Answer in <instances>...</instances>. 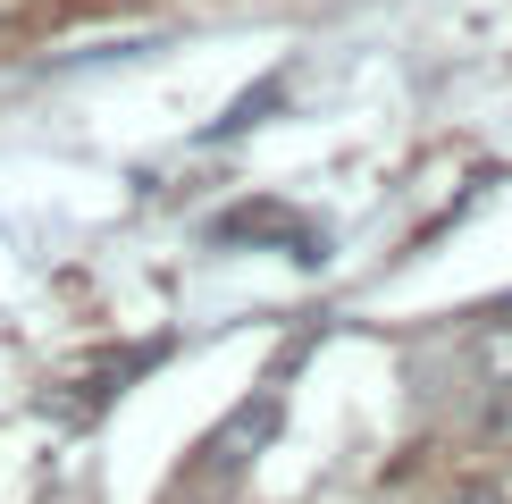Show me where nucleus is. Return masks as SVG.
Segmentation results:
<instances>
[{
  "label": "nucleus",
  "instance_id": "nucleus-1",
  "mask_svg": "<svg viewBox=\"0 0 512 504\" xmlns=\"http://www.w3.org/2000/svg\"><path fill=\"white\" fill-rule=\"evenodd\" d=\"M210 244H303V261H328L319 236L286 202H244V210H227V219H210Z\"/></svg>",
  "mask_w": 512,
  "mask_h": 504
},
{
  "label": "nucleus",
  "instance_id": "nucleus-2",
  "mask_svg": "<svg viewBox=\"0 0 512 504\" xmlns=\"http://www.w3.org/2000/svg\"><path fill=\"white\" fill-rule=\"evenodd\" d=\"M269 429H277V387H261V395H252V404H244L236 420H227V429H219V437H210V446H202V454H210V462H219V471H236V462H244L252 446H261V437H269Z\"/></svg>",
  "mask_w": 512,
  "mask_h": 504
},
{
  "label": "nucleus",
  "instance_id": "nucleus-3",
  "mask_svg": "<svg viewBox=\"0 0 512 504\" xmlns=\"http://www.w3.org/2000/svg\"><path fill=\"white\" fill-rule=\"evenodd\" d=\"M471 370H479L487 395H512V320H496V328L471 345Z\"/></svg>",
  "mask_w": 512,
  "mask_h": 504
},
{
  "label": "nucleus",
  "instance_id": "nucleus-4",
  "mask_svg": "<svg viewBox=\"0 0 512 504\" xmlns=\"http://www.w3.org/2000/svg\"><path fill=\"white\" fill-rule=\"evenodd\" d=\"M277 93H286V76H269V84H252V93L236 101V110H227L219 126H210V143H219V135H244V126H252V118H261V110H269V101H277Z\"/></svg>",
  "mask_w": 512,
  "mask_h": 504
},
{
  "label": "nucleus",
  "instance_id": "nucleus-5",
  "mask_svg": "<svg viewBox=\"0 0 512 504\" xmlns=\"http://www.w3.org/2000/svg\"><path fill=\"white\" fill-rule=\"evenodd\" d=\"M445 504H504V488H496V479H462V488L445 496Z\"/></svg>",
  "mask_w": 512,
  "mask_h": 504
}]
</instances>
